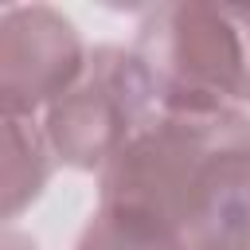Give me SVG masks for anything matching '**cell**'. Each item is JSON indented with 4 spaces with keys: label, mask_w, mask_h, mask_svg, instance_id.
Returning <instances> with one entry per match:
<instances>
[{
    "label": "cell",
    "mask_w": 250,
    "mask_h": 250,
    "mask_svg": "<svg viewBox=\"0 0 250 250\" xmlns=\"http://www.w3.org/2000/svg\"><path fill=\"white\" fill-rule=\"evenodd\" d=\"M98 199L156 211L188 250H250V117L160 98L156 117L98 176Z\"/></svg>",
    "instance_id": "cell-1"
},
{
    "label": "cell",
    "mask_w": 250,
    "mask_h": 250,
    "mask_svg": "<svg viewBox=\"0 0 250 250\" xmlns=\"http://www.w3.org/2000/svg\"><path fill=\"white\" fill-rule=\"evenodd\" d=\"M133 51L148 62L160 98L250 105V4H156L141 16Z\"/></svg>",
    "instance_id": "cell-2"
},
{
    "label": "cell",
    "mask_w": 250,
    "mask_h": 250,
    "mask_svg": "<svg viewBox=\"0 0 250 250\" xmlns=\"http://www.w3.org/2000/svg\"><path fill=\"white\" fill-rule=\"evenodd\" d=\"M160 86L148 62L121 43L90 47L78 82L39 117L66 168L102 176L121 148L156 117Z\"/></svg>",
    "instance_id": "cell-3"
},
{
    "label": "cell",
    "mask_w": 250,
    "mask_h": 250,
    "mask_svg": "<svg viewBox=\"0 0 250 250\" xmlns=\"http://www.w3.org/2000/svg\"><path fill=\"white\" fill-rule=\"evenodd\" d=\"M90 47L70 16L51 4L0 8V109L43 117L86 70Z\"/></svg>",
    "instance_id": "cell-4"
},
{
    "label": "cell",
    "mask_w": 250,
    "mask_h": 250,
    "mask_svg": "<svg viewBox=\"0 0 250 250\" xmlns=\"http://www.w3.org/2000/svg\"><path fill=\"white\" fill-rule=\"evenodd\" d=\"M55 148L47 141V129L39 117H4V219H20L55 172Z\"/></svg>",
    "instance_id": "cell-5"
},
{
    "label": "cell",
    "mask_w": 250,
    "mask_h": 250,
    "mask_svg": "<svg viewBox=\"0 0 250 250\" xmlns=\"http://www.w3.org/2000/svg\"><path fill=\"white\" fill-rule=\"evenodd\" d=\"M74 250H188L180 230L156 211L125 199H98L78 230Z\"/></svg>",
    "instance_id": "cell-6"
},
{
    "label": "cell",
    "mask_w": 250,
    "mask_h": 250,
    "mask_svg": "<svg viewBox=\"0 0 250 250\" xmlns=\"http://www.w3.org/2000/svg\"><path fill=\"white\" fill-rule=\"evenodd\" d=\"M4 250H35V238L23 234V230H16V227L8 223V230H4Z\"/></svg>",
    "instance_id": "cell-7"
}]
</instances>
